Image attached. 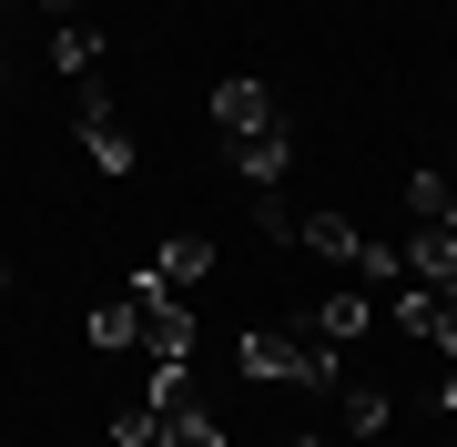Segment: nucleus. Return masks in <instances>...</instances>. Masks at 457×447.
<instances>
[{
	"label": "nucleus",
	"mask_w": 457,
	"mask_h": 447,
	"mask_svg": "<svg viewBox=\"0 0 457 447\" xmlns=\"http://www.w3.org/2000/svg\"><path fill=\"white\" fill-rule=\"evenodd\" d=\"M132 397H143L153 417H173V407H204V386H194V366H153V377L132 386Z\"/></svg>",
	"instance_id": "9b49d317"
},
{
	"label": "nucleus",
	"mask_w": 457,
	"mask_h": 447,
	"mask_svg": "<svg viewBox=\"0 0 457 447\" xmlns=\"http://www.w3.org/2000/svg\"><path fill=\"white\" fill-rule=\"evenodd\" d=\"M437 407H447V417H457V366H447V386H437Z\"/></svg>",
	"instance_id": "412c9836"
},
{
	"label": "nucleus",
	"mask_w": 457,
	"mask_h": 447,
	"mask_svg": "<svg viewBox=\"0 0 457 447\" xmlns=\"http://www.w3.org/2000/svg\"><path fill=\"white\" fill-rule=\"evenodd\" d=\"M41 11H51V21H82V0H41Z\"/></svg>",
	"instance_id": "aec40b11"
},
{
	"label": "nucleus",
	"mask_w": 457,
	"mask_h": 447,
	"mask_svg": "<svg viewBox=\"0 0 457 447\" xmlns=\"http://www.w3.org/2000/svg\"><path fill=\"white\" fill-rule=\"evenodd\" d=\"M82 153H92V173H112V183H122V173H132V153H143V143H132L122 122H82Z\"/></svg>",
	"instance_id": "4468645a"
},
{
	"label": "nucleus",
	"mask_w": 457,
	"mask_h": 447,
	"mask_svg": "<svg viewBox=\"0 0 457 447\" xmlns=\"http://www.w3.org/2000/svg\"><path fill=\"white\" fill-rule=\"evenodd\" d=\"M82 335H92L102 356H122V346H143V305H132V295H112V305H92V315H82Z\"/></svg>",
	"instance_id": "6e6552de"
},
{
	"label": "nucleus",
	"mask_w": 457,
	"mask_h": 447,
	"mask_svg": "<svg viewBox=\"0 0 457 447\" xmlns=\"http://www.w3.org/2000/svg\"><path fill=\"white\" fill-rule=\"evenodd\" d=\"M213 275V234H163V254H153V285H173V295H194Z\"/></svg>",
	"instance_id": "423d86ee"
},
{
	"label": "nucleus",
	"mask_w": 457,
	"mask_h": 447,
	"mask_svg": "<svg viewBox=\"0 0 457 447\" xmlns=\"http://www.w3.org/2000/svg\"><path fill=\"white\" fill-rule=\"evenodd\" d=\"M417 346H437V356H447V366H457V295H447V305H437V315H427V335H417Z\"/></svg>",
	"instance_id": "a211bd4d"
},
{
	"label": "nucleus",
	"mask_w": 457,
	"mask_h": 447,
	"mask_svg": "<svg viewBox=\"0 0 457 447\" xmlns=\"http://www.w3.org/2000/svg\"><path fill=\"white\" fill-rule=\"evenodd\" d=\"M356 244H366V224H345V214H305V254H326V265L356 275Z\"/></svg>",
	"instance_id": "9d476101"
},
{
	"label": "nucleus",
	"mask_w": 457,
	"mask_h": 447,
	"mask_svg": "<svg viewBox=\"0 0 457 447\" xmlns=\"http://www.w3.org/2000/svg\"><path fill=\"white\" fill-rule=\"evenodd\" d=\"M213 122H224V143H245V133H275V92L254 82V71H234V82H213Z\"/></svg>",
	"instance_id": "20e7f679"
},
{
	"label": "nucleus",
	"mask_w": 457,
	"mask_h": 447,
	"mask_svg": "<svg viewBox=\"0 0 457 447\" xmlns=\"http://www.w3.org/2000/svg\"><path fill=\"white\" fill-rule=\"evenodd\" d=\"M396 254H407V275H417V285L457 295V234H447V224H407V244H396Z\"/></svg>",
	"instance_id": "39448f33"
},
{
	"label": "nucleus",
	"mask_w": 457,
	"mask_h": 447,
	"mask_svg": "<svg viewBox=\"0 0 457 447\" xmlns=\"http://www.w3.org/2000/svg\"><path fill=\"white\" fill-rule=\"evenodd\" d=\"M447 194H457V173H447V163H407V214H417V224H437V214H447Z\"/></svg>",
	"instance_id": "f8f14e48"
},
{
	"label": "nucleus",
	"mask_w": 457,
	"mask_h": 447,
	"mask_svg": "<svg viewBox=\"0 0 457 447\" xmlns=\"http://www.w3.org/2000/svg\"><path fill=\"white\" fill-rule=\"evenodd\" d=\"M447 173H457V133H447Z\"/></svg>",
	"instance_id": "4be33fe9"
},
{
	"label": "nucleus",
	"mask_w": 457,
	"mask_h": 447,
	"mask_svg": "<svg viewBox=\"0 0 457 447\" xmlns=\"http://www.w3.org/2000/svg\"><path fill=\"white\" fill-rule=\"evenodd\" d=\"M285 163H295V133H285V122H275V133H245V143H234V173H245L254 194H275Z\"/></svg>",
	"instance_id": "0eeeda50"
},
{
	"label": "nucleus",
	"mask_w": 457,
	"mask_h": 447,
	"mask_svg": "<svg viewBox=\"0 0 457 447\" xmlns=\"http://www.w3.org/2000/svg\"><path fill=\"white\" fill-rule=\"evenodd\" d=\"M71 122H122V112H112V92H102V71L82 82V102H71Z\"/></svg>",
	"instance_id": "6ab92c4d"
},
{
	"label": "nucleus",
	"mask_w": 457,
	"mask_h": 447,
	"mask_svg": "<svg viewBox=\"0 0 457 447\" xmlns=\"http://www.w3.org/2000/svg\"><path fill=\"white\" fill-rule=\"evenodd\" d=\"M0 285H11V265H0Z\"/></svg>",
	"instance_id": "b1692460"
},
{
	"label": "nucleus",
	"mask_w": 457,
	"mask_h": 447,
	"mask_svg": "<svg viewBox=\"0 0 457 447\" xmlns=\"http://www.w3.org/2000/svg\"><path fill=\"white\" fill-rule=\"evenodd\" d=\"M234 377H254V386H345V346H305L295 326H254V335H234Z\"/></svg>",
	"instance_id": "f257e3e1"
},
{
	"label": "nucleus",
	"mask_w": 457,
	"mask_h": 447,
	"mask_svg": "<svg viewBox=\"0 0 457 447\" xmlns=\"http://www.w3.org/2000/svg\"><path fill=\"white\" fill-rule=\"evenodd\" d=\"M122 295L143 305V356H153V366H194L204 326H194V305H183L173 285H153V265H132V285H122Z\"/></svg>",
	"instance_id": "f03ea898"
},
{
	"label": "nucleus",
	"mask_w": 457,
	"mask_h": 447,
	"mask_svg": "<svg viewBox=\"0 0 457 447\" xmlns=\"http://www.w3.org/2000/svg\"><path fill=\"white\" fill-rule=\"evenodd\" d=\"M356 285H366V295H386V285H407V254H396L386 234H366V244H356Z\"/></svg>",
	"instance_id": "2eb2a0df"
},
{
	"label": "nucleus",
	"mask_w": 457,
	"mask_h": 447,
	"mask_svg": "<svg viewBox=\"0 0 457 447\" xmlns=\"http://www.w3.org/2000/svg\"><path fill=\"white\" fill-rule=\"evenodd\" d=\"M366 326H376V295H366V285H336L326 305H295V335H305V346H356Z\"/></svg>",
	"instance_id": "7ed1b4c3"
},
{
	"label": "nucleus",
	"mask_w": 457,
	"mask_h": 447,
	"mask_svg": "<svg viewBox=\"0 0 457 447\" xmlns=\"http://www.w3.org/2000/svg\"><path fill=\"white\" fill-rule=\"evenodd\" d=\"M51 62H62L71 82H92V71H102V31H92V21H51Z\"/></svg>",
	"instance_id": "1a4fd4ad"
},
{
	"label": "nucleus",
	"mask_w": 457,
	"mask_h": 447,
	"mask_svg": "<svg viewBox=\"0 0 457 447\" xmlns=\"http://www.w3.org/2000/svg\"><path fill=\"white\" fill-rule=\"evenodd\" d=\"M295 447H326V437H295Z\"/></svg>",
	"instance_id": "5701e85b"
},
{
	"label": "nucleus",
	"mask_w": 457,
	"mask_h": 447,
	"mask_svg": "<svg viewBox=\"0 0 457 447\" xmlns=\"http://www.w3.org/2000/svg\"><path fill=\"white\" fill-rule=\"evenodd\" d=\"M153 427H163V417H153L143 397H122L112 417H102V437H112V447H153Z\"/></svg>",
	"instance_id": "f3484780"
},
{
	"label": "nucleus",
	"mask_w": 457,
	"mask_h": 447,
	"mask_svg": "<svg viewBox=\"0 0 457 447\" xmlns=\"http://www.w3.org/2000/svg\"><path fill=\"white\" fill-rule=\"evenodd\" d=\"M153 447H224V417L213 407H173L163 427H153Z\"/></svg>",
	"instance_id": "ddd939ff"
},
{
	"label": "nucleus",
	"mask_w": 457,
	"mask_h": 447,
	"mask_svg": "<svg viewBox=\"0 0 457 447\" xmlns=\"http://www.w3.org/2000/svg\"><path fill=\"white\" fill-rule=\"evenodd\" d=\"M336 417H345V437H376L386 427V386H336Z\"/></svg>",
	"instance_id": "dca6fc26"
}]
</instances>
